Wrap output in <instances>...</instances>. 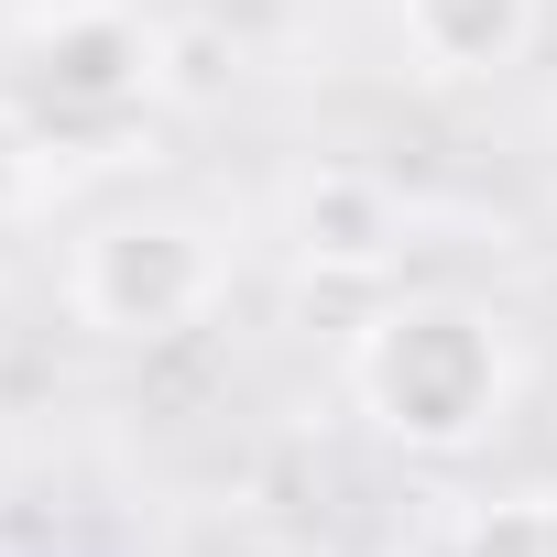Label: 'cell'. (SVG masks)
<instances>
[{
    "label": "cell",
    "mask_w": 557,
    "mask_h": 557,
    "mask_svg": "<svg viewBox=\"0 0 557 557\" xmlns=\"http://www.w3.org/2000/svg\"><path fill=\"white\" fill-rule=\"evenodd\" d=\"M350 394L361 416L416 448V459H459L503 426V394H513V361H503V329L459 296H405L394 318L361 329L350 350Z\"/></svg>",
    "instance_id": "6da1fadb"
},
{
    "label": "cell",
    "mask_w": 557,
    "mask_h": 557,
    "mask_svg": "<svg viewBox=\"0 0 557 557\" xmlns=\"http://www.w3.org/2000/svg\"><path fill=\"white\" fill-rule=\"evenodd\" d=\"M12 99L34 110L45 143H110L121 121L164 99V34L121 0H55V12L23 23Z\"/></svg>",
    "instance_id": "7a4b0ae2"
},
{
    "label": "cell",
    "mask_w": 557,
    "mask_h": 557,
    "mask_svg": "<svg viewBox=\"0 0 557 557\" xmlns=\"http://www.w3.org/2000/svg\"><path fill=\"white\" fill-rule=\"evenodd\" d=\"M66 296L99 339H175L219 307V240L197 219H99L77 240V273H66Z\"/></svg>",
    "instance_id": "3957f363"
},
{
    "label": "cell",
    "mask_w": 557,
    "mask_h": 557,
    "mask_svg": "<svg viewBox=\"0 0 557 557\" xmlns=\"http://www.w3.org/2000/svg\"><path fill=\"white\" fill-rule=\"evenodd\" d=\"M394 251H405V208H394L383 175L318 164V175L296 186V262H307V273H383Z\"/></svg>",
    "instance_id": "277c9868"
},
{
    "label": "cell",
    "mask_w": 557,
    "mask_h": 557,
    "mask_svg": "<svg viewBox=\"0 0 557 557\" xmlns=\"http://www.w3.org/2000/svg\"><path fill=\"white\" fill-rule=\"evenodd\" d=\"M394 23H405V55L426 77H503L524 66L535 45V0H394Z\"/></svg>",
    "instance_id": "5b68a950"
},
{
    "label": "cell",
    "mask_w": 557,
    "mask_h": 557,
    "mask_svg": "<svg viewBox=\"0 0 557 557\" xmlns=\"http://www.w3.org/2000/svg\"><path fill=\"white\" fill-rule=\"evenodd\" d=\"M34 186H45V132H34L23 99H0V219H23Z\"/></svg>",
    "instance_id": "8992f818"
},
{
    "label": "cell",
    "mask_w": 557,
    "mask_h": 557,
    "mask_svg": "<svg viewBox=\"0 0 557 557\" xmlns=\"http://www.w3.org/2000/svg\"><path fill=\"white\" fill-rule=\"evenodd\" d=\"M459 557H546V524H535V492L524 503H481L459 524Z\"/></svg>",
    "instance_id": "52a82bcc"
},
{
    "label": "cell",
    "mask_w": 557,
    "mask_h": 557,
    "mask_svg": "<svg viewBox=\"0 0 557 557\" xmlns=\"http://www.w3.org/2000/svg\"><path fill=\"white\" fill-rule=\"evenodd\" d=\"M535 524H546V557H557V492H535Z\"/></svg>",
    "instance_id": "ba28073f"
},
{
    "label": "cell",
    "mask_w": 557,
    "mask_h": 557,
    "mask_svg": "<svg viewBox=\"0 0 557 557\" xmlns=\"http://www.w3.org/2000/svg\"><path fill=\"white\" fill-rule=\"evenodd\" d=\"M0 329H12V307H0Z\"/></svg>",
    "instance_id": "9c48e42d"
}]
</instances>
